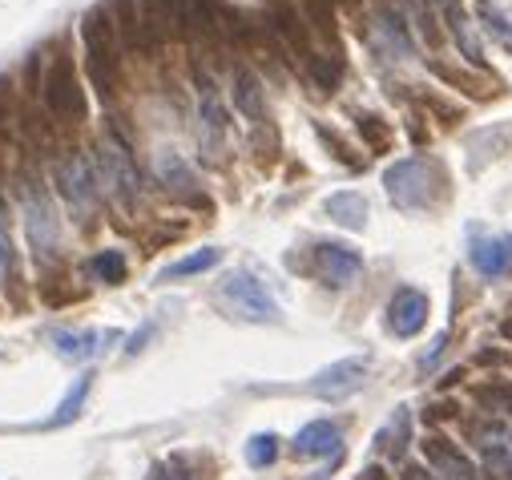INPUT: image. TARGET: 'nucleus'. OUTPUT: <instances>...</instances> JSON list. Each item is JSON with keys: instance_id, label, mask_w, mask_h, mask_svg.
Here are the masks:
<instances>
[{"instance_id": "1", "label": "nucleus", "mask_w": 512, "mask_h": 480, "mask_svg": "<svg viewBox=\"0 0 512 480\" xmlns=\"http://www.w3.org/2000/svg\"><path fill=\"white\" fill-rule=\"evenodd\" d=\"M383 186H388V198L400 210H432L448 198V170L436 158H404L396 166H388L383 174Z\"/></svg>"}, {"instance_id": "2", "label": "nucleus", "mask_w": 512, "mask_h": 480, "mask_svg": "<svg viewBox=\"0 0 512 480\" xmlns=\"http://www.w3.org/2000/svg\"><path fill=\"white\" fill-rule=\"evenodd\" d=\"M81 41H85V69H89V81L101 97H113L117 85H121V37H117V25H113V13L109 5H97L85 13L81 21Z\"/></svg>"}, {"instance_id": "3", "label": "nucleus", "mask_w": 512, "mask_h": 480, "mask_svg": "<svg viewBox=\"0 0 512 480\" xmlns=\"http://www.w3.org/2000/svg\"><path fill=\"white\" fill-rule=\"evenodd\" d=\"M97 174H101V190L121 206V210H134L142 198V174L138 162L130 154V142H125L121 126H109L97 142Z\"/></svg>"}, {"instance_id": "4", "label": "nucleus", "mask_w": 512, "mask_h": 480, "mask_svg": "<svg viewBox=\"0 0 512 480\" xmlns=\"http://www.w3.org/2000/svg\"><path fill=\"white\" fill-rule=\"evenodd\" d=\"M17 198H21V214H25V234H29V247L37 259H53L61 247V222L53 210V198L45 194V182L37 178H21L17 182Z\"/></svg>"}, {"instance_id": "5", "label": "nucleus", "mask_w": 512, "mask_h": 480, "mask_svg": "<svg viewBox=\"0 0 512 480\" xmlns=\"http://www.w3.org/2000/svg\"><path fill=\"white\" fill-rule=\"evenodd\" d=\"M41 97H45V109L53 122H65V126H77L85 122L89 113V101H85V85H81V73L73 65L69 53H57L45 81H41Z\"/></svg>"}, {"instance_id": "6", "label": "nucleus", "mask_w": 512, "mask_h": 480, "mask_svg": "<svg viewBox=\"0 0 512 480\" xmlns=\"http://www.w3.org/2000/svg\"><path fill=\"white\" fill-rule=\"evenodd\" d=\"M222 303L230 307V315L246 319V323H279L283 319V307L275 303V295L267 291L263 279H254L250 271H234L222 279L218 287Z\"/></svg>"}, {"instance_id": "7", "label": "nucleus", "mask_w": 512, "mask_h": 480, "mask_svg": "<svg viewBox=\"0 0 512 480\" xmlns=\"http://www.w3.org/2000/svg\"><path fill=\"white\" fill-rule=\"evenodd\" d=\"M53 182H57V194L69 202V210L77 218H93L97 202H101V186L89 170V162L77 154V150H65L53 166Z\"/></svg>"}, {"instance_id": "8", "label": "nucleus", "mask_w": 512, "mask_h": 480, "mask_svg": "<svg viewBox=\"0 0 512 480\" xmlns=\"http://www.w3.org/2000/svg\"><path fill=\"white\" fill-rule=\"evenodd\" d=\"M472 444L492 480H512V420L488 416V420L472 424Z\"/></svg>"}, {"instance_id": "9", "label": "nucleus", "mask_w": 512, "mask_h": 480, "mask_svg": "<svg viewBox=\"0 0 512 480\" xmlns=\"http://www.w3.org/2000/svg\"><path fill=\"white\" fill-rule=\"evenodd\" d=\"M311 271L323 279V287H351L359 275H363V255L347 243H315L311 251Z\"/></svg>"}, {"instance_id": "10", "label": "nucleus", "mask_w": 512, "mask_h": 480, "mask_svg": "<svg viewBox=\"0 0 512 480\" xmlns=\"http://www.w3.org/2000/svg\"><path fill=\"white\" fill-rule=\"evenodd\" d=\"M367 372H371L367 359H363V355H351V359H339V364L315 372L311 384H307V392L319 396V400H331V404H335V400L355 396V392L367 384Z\"/></svg>"}, {"instance_id": "11", "label": "nucleus", "mask_w": 512, "mask_h": 480, "mask_svg": "<svg viewBox=\"0 0 512 480\" xmlns=\"http://www.w3.org/2000/svg\"><path fill=\"white\" fill-rule=\"evenodd\" d=\"M468 263L484 279L512 275V234H476L468 243Z\"/></svg>"}, {"instance_id": "12", "label": "nucleus", "mask_w": 512, "mask_h": 480, "mask_svg": "<svg viewBox=\"0 0 512 480\" xmlns=\"http://www.w3.org/2000/svg\"><path fill=\"white\" fill-rule=\"evenodd\" d=\"M424 323H428V295L416 287H400L388 303V331L396 339H412L424 331Z\"/></svg>"}, {"instance_id": "13", "label": "nucleus", "mask_w": 512, "mask_h": 480, "mask_svg": "<svg viewBox=\"0 0 512 480\" xmlns=\"http://www.w3.org/2000/svg\"><path fill=\"white\" fill-rule=\"evenodd\" d=\"M230 5L226 0H182V37H218L226 29Z\"/></svg>"}, {"instance_id": "14", "label": "nucleus", "mask_w": 512, "mask_h": 480, "mask_svg": "<svg viewBox=\"0 0 512 480\" xmlns=\"http://www.w3.org/2000/svg\"><path fill=\"white\" fill-rule=\"evenodd\" d=\"M424 460L432 464V472L440 480H480L476 476V464L452 440H444V436H428L424 440Z\"/></svg>"}, {"instance_id": "15", "label": "nucleus", "mask_w": 512, "mask_h": 480, "mask_svg": "<svg viewBox=\"0 0 512 480\" xmlns=\"http://www.w3.org/2000/svg\"><path fill=\"white\" fill-rule=\"evenodd\" d=\"M154 174H158V182H162V190H166V194H174V198H190L194 206H206V198H198V194H194L198 178H194V170L186 166V158H182V154L162 150V154H158V162H154Z\"/></svg>"}, {"instance_id": "16", "label": "nucleus", "mask_w": 512, "mask_h": 480, "mask_svg": "<svg viewBox=\"0 0 512 480\" xmlns=\"http://www.w3.org/2000/svg\"><path fill=\"white\" fill-rule=\"evenodd\" d=\"M198 81V117H202V142L210 150H222V138H226V109L218 101V89L206 73L194 77Z\"/></svg>"}, {"instance_id": "17", "label": "nucleus", "mask_w": 512, "mask_h": 480, "mask_svg": "<svg viewBox=\"0 0 512 480\" xmlns=\"http://www.w3.org/2000/svg\"><path fill=\"white\" fill-rule=\"evenodd\" d=\"M267 25H271V33L291 49V53H299L303 61H311V33H307V21L299 17V9H291V5H271V13H267Z\"/></svg>"}, {"instance_id": "18", "label": "nucleus", "mask_w": 512, "mask_h": 480, "mask_svg": "<svg viewBox=\"0 0 512 480\" xmlns=\"http://www.w3.org/2000/svg\"><path fill=\"white\" fill-rule=\"evenodd\" d=\"M113 339L117 331H49V343L57 347V355L73 359V364H85V359H93Z\"/></svg>"}, {"instance_id": "19", "label": "nucleus", "mask_w": 512, "mask_h": 480, "mask_svg": "<svg viewBox=\"0 0 512 480\" xmlns=\"http://www.w3.org/2000/svg\"><path fill=\"white\" fill-rule=\"evenodd\" d=\"M375 49L388 53V61H404L412 53V37H408L404 17L396 9H379L375 13Z\"/></svg>"}, {"instance_id": "20", "label": "nucleus", "mask_w": 512, "mask_h": 480, "mask_svg": "<svg viewBox=\"0 0 512 480\" xmlns=\"http://www.w3.org/2000/svg\"><path fill=\"white\" fill-rule=\"evenodd\" d=\"M436 5H440V13H444L448 33H452V41L460 45V53H464L472 65H484V53H480V41H476V29H472L464 5H460V0H436Z\"/></svg>"}, {"instance_id": "21", "label": "nucleus", "mask_w": 512, "mask_h": 480, "mask_svg": "<svg viewBox=\"0 0 512 480\" xmlns=\"http://www.w3.org/2000/svg\"><path fill=\"white\" fill-rule=\"evenodd\" d=\"M339 448H343V432L331 420H315L295 436V456H335Z\"/></svg>"}, {"instance_id": "22", "label": "nucleus", "mask_w": 512, "mask_h": 480, "mask_svg": "<svg viewBox=\"0 0 512 480\" xmlns=\"http://www.w3.org/2000/svg\"><path fill=\"white\" fill-rule=\"evenodd\" d=\"M234 109L246 117V122L263 126L267 122V105H263V85L250 69H234Z\"/></svg>"}, {"instance_id": "23", "label": "nucleus", "mask_w": 512, "mask_h": 480, "mask_svg": "<svg viewBox=\"0 0 512 480\" xmlns=\"http://www.w3.org/2000/svg\"><path fill=\"white\" fill-rule=\"evenodd\" d=\"M323 210H327L331 222H339V226H347V230H363V226H367V198H363L359 190L331 194V198L323 202Z\"/></svg>"}, {"instance_id": "24", "label": "nucleus", "mask_w": 512, "mask_h": 480, "mask_svg": "<svg viewBox=\"0 0 512 480\" xmlns=\"http://www.w3.org/2000/svg\"><path fill=\"white\" fill-rule=\"evenodd\" d=\"M0 279L5 287L21 283V263H17V247H13V226H9V202L0 198Z\"/></svg>"}, {"instance_id": "25", "label": "nucleus", "mask_w": 512, "mask_h": 480, "mask_svg": "<svg viewBox=\"0 0 512 480\" xmlns=\"http://www.w3.org/2000/svg\"><path fill=\"white\" fill-rule=\"evenodd\" d=\"M307 77H311V85L319 89V93H335L339 85H343V57L335 53H311V61H307Z\"/></svg>"}, {"instance_id": "26", "label": "nucleus", "mask_w": 512, "mask_h": 480, "mask_svg": "<svg viewBox=\"0 0 512 480\" xmlns=\"http://www.w3.org/2000/svg\"><path fill=\"white\" fill-rule=\"evenodd\" d=\"M89 392H93V376L85 372V376H77V384L69 388V396L61 400V408H57V412H53V416H49L41 428L49 432V428H61V424L77 420V416H81V408H85V400H89Z\"/></svg>"}, {"instance_id": "27", "label": "nucleus", "mask_w": 512, "mask_h": 480, "mask_svg": "<svg viewBox=\"0 0 512 480\" xmlns=\"http://www.w3.org/2000/svg\"><path fill=\"white\" fill-rule=\"evenodd\" d=\"M476 17H480V25L488 29V37L500 45V49H508L512 53V17H504L492 0H476Z\"/></svg>"}, {"instance_id": "28", "label": "nucleus", "mask_w": 512, "mask_h": 480, "mask_svg": "<svg viewBox=\"0 0 512 480\" xmlns=\"http://www.w3.org/2000/svg\"><path fill=\"white\" fill-rule=\"evenodd\" d=\"M355 130H359V138H363L375 154H388V150H392V126L383 122L379 113H355Z\"/></svg>"}, {"instance_id": "29", "label": "nucleus", "mask_w": 512, "mask_h": 480, "mask_svg": "<svg viewBox=\"0 0 512 480\" xmlns=\"http://www.w3.org/2000/svg\"><path fill=\"white\" fill-rule=\"evenodd\" d=\"M218 263H222V251H218V247H202V251H194V255L170 263V267H166V279H190V275H202V271H210V267H218Z\"/></svg>"}, {"instance_id": "30", "label": "nucleus", "mask_w": 512, "mask_h": 480, "mask_svg": "<svg viewBox=\"0 0 512 480\" xmlns=\"http://www.w3.org/2000/svg\"><path fill=\"white\" fill-rule=\"evenodd\" d=\"M89 271H93L101 283L117 287V283H125V275H130V263H125L121 251H97V255L89 259Z\"/></svg>"}, {"instance_id": "31", "label": "nucleus", "mask_w": 512, "mask_h": 480, "mask_svg": "<svg viewBox=\"0 0 512 480\" xmlns=\"http://www.w3.org/2000/svg\"><path fill=\"white\" fill-rule=\"evenodd\" d=\"M408 428H412V416H408V408H396V416L388 420V428H383L379 436H375V448H388V452H404V444H408Z\"/></svg>"}, {"instance_id": "32", "label": "nucleus", "mask_w": 512, "mask_h": 480, "mask_svg": "<svg viewBox=\"0 0 512 480\" xmlns=\"http://www.w3.org/2000/svg\"><path fill=\"white\" fill-rule=\"evenodd\" d=\"M412 5V21H416V33L424 37V45H440V29H436V9L428 5V0H408Z\"/></svg>"}, {"instance_id": "33", "label": "nucleus", "mask_w": 512, "mask_h": 480, "mask_svg": "<svg viewBox=\"0 0 512 480\" xmlns=\"http://www.w3.org/2000/svg\"><path fill=\"white\" fill-rule=\"evenodd\" d=\"M275 456H279V436H275V432L250 436V444H246V460H250V468H267Z\"/></svg>"}, {"instance_id": "34", "label": "nucleus", "mask_w": 512, "mask_h": 480, "mask_svg": "<svg viewBox=\"0 0 512 480\" xmlns=\"http://www.w3.org/2000/svg\"><path fill=\"white\" fill-rule=\"evenodd\" d=\"M432 73H436V77H444V81H452L456 89H464V93H472V97H484L468 73H460V69H452V65H444V61H432Z\"/></svg>"}, {"instance_id": "35", "label": "nucleus", "mask_w": 512, "mask_h": 480, "mask_svg": "<svg viewBox=\"0 0 512 480\" xmlns=\"http://www.w3.org/2000/svg\"><path fill=\"white\" fill-rule=\"evenodd\" d=\"M315 134H319V142H323L327 150H335V158H339L343 166H359V158H355V154L347 150V142H343V138H339L335 130H327V126H315Z\"/></svg>"}, {"instance_id": "36", "label": "nucleus", "mask_w": 512, "mask_h": 480, "mask_svg": "<svg viewBox=\"0 0 512 480\" xmlns=\"http://www.w3.org/2000/svg\"><path fill=\"white\" fill-rule=\"evenodd\" d=\"M476 400L488 404L492 412H508V408H512V388H504V384H496V388H476Z\"/></svg>"}, {"instance_id": "37", "label": "nucleus", "mask_w": 512, "mask_h": 480, "mask_svg": "<svg viewBox=\"0 0 512 480\" xmlns=\"http://www.w3.org/2000/svg\"><path fill=\"white\" fill-rule=\"evenodd\" d=\"M424 105H428V109L440 117L444 126H456V122H464V109H460V105H452V101H444V97H428Z\"/></svg>"}, {"instance_id": "38", "label": "nucleus", "mask_w": 512, "mask_h": 480, "mask_svg": "<svg viewBox=\"0 0 512 480\" xmlns=\"http://www.w3.org/2000/svg\"><path fill=\"white\" fill-rule=\"evenodd\" d=\"M154 480H202V476L186 468V456H174L170 464H162V468L154 472Z\"/></svg>"}, {"instance_id": "39", "label": "nucleus", "mask_w": 512, "mask_h": 480, "mask_svg": "<svg viewBox=\"0 0 512 480\" xmlns=\"http://www.w3.org/2000/svg\"><path fill=\"white\" fill-rule=\"evenodd\" d=\"M9 117H13V81L0 77V126H9Z\"/></svg>"}, {"instance_id": "40", "label": "nucleus", "mask_w": 512, "mask_h": 480, "mask_svg": "<svg viewBox=\"0 0 512 480\" xmlns=\"http://www.w3.org/2000/svg\"><path fill=\"white\" fill-rule=\"evenodd\" d=\"M444 347H448V335H436V339H432V347L420 355V368H432L436 359H440V351H444Z\"/></svg>"}, {"instance_id": "41", "label": "nucleus", "mask_w": 512, "mask_h": 480, "mask_svg": "<svg viewBox=\"0 0 512 480\" xmlns=\"http://www.w3.org/2000/svg\"><path fill=\"white\" fill-rule=\"evenodd\" d=\"M400 480H440V476H432V472H428V468H424V464H408V468H404V476H400Z\"/></svg>"}, {"instance_id": "42", "label": "nucleus", "mask_w": 512, "mask_h": 480, "mask_svg": "<svg viewBox=\"0 0 512 480\" xmlns=\"http://www.w3.org/2000/svg\"><path fill=\"white\" fill-rule=\"evenodd\" d=\"M500 335H504V339H508V343H512V315H508V319H504V323H500Z\"/></svg>"}]
</instances>
